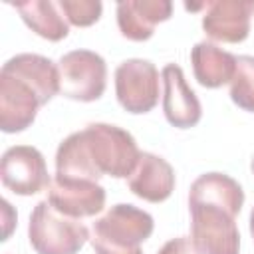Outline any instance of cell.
Returning a JSON list of instances; mask_svg holds the SVG:
<instances>
[{"label":"cell","mask_w":254,"mask_h":254,"mask_svg":"<svg viewBox=\"0 0 254 254\" xmlns=\"http://www.w3.org/2000/svg\"><path fill=\"white\" fill-rule=\"evenodd\" d=\"M139 157L141 151L129 131L109 123H89L60 143L56 151V175L93 183L103 175L129 179Z\"/></svg>","instance_id":"cell-1"},{"label":"cell","mask_w":254,"mask_h":254,"mask_svg":"<svg viewBox=\"0 0 254 254\" xmlns=\"http://www.w3.org/2000/svg\"><path fill=\"white\" fill-rule=\"evenodd\" d=\"M244 204V190L224 173H204L189 190L190 240L198 254H240L236 216Z\"/></svg>","instance_id":"cell-2"},{"label":"cell","mask_w":254,"mask_h":254,"mask_svg":"<svg viewBox=\"0 0 254 254\" xmlns=\"http://www.w3.org/2000/svg\"><path fill=\"white\" fill-rule=\"evenodd\" d=\"M153 216L135 204H113L93 222L91 246L97 254H143L141 244L153 234Z\"/></svg>","instance_id":"cell-3"},{"label":"cell","mask_w":254,"mask_h":254,"mask_svg":"<svg viewBox=\"0 0 254 254\" xmlns=\"http://www.w3.org/2000/svg\"><path fill=\"white\" fill-rule=\"evenodd\" d=\"M87 226L56 210L48 200L34 206L28 222V240L36 254H77L89 240Z\"/></svg>","instance_id":"cell-4"},{"label":"cell","mask_w":254,"mask_h":254,"mask_svg":"<svg viewBox=\"0 0 254 254\" xmlns=\"http://www.w3.org/2000/svg\"><path fill=\"white\" fill-rule=\"evenodd\" d=\"M60 93L73 101H95L107 87V64L91 50H71L58 62Z\"/></svg>","instance_id":"cell-5"},{"label":"cell","mask_w":254,"mask_h":254,"mask_svg":"<svg viewBox=\"0 0 254 254\" xmlns=\"http://www.w3.org/2000/svg\"><path fill=\"white\" fill-rule=\"evenodd\" d=\"M115 95L127 113H149L159 103V71L155 64L141 58L121 62L115 67Z\"/></svg>","instance_id":"cell-6"},{"label":"cell","mask_w":254,"mask_h":254,"mask_svg":"<svg viewBox=\"0 0 254 254\" xmlns=\"http://www.w3.org/2000/svg\"><path fill=\"white\" fill-rule=\"evenodd\" d=\"M2 185L20 196H32L52 185L48 165L40 149L32 145H14L0 159Z\"/></svg>","instance_id":"cell-7"},{"label":"cell","mask_w":254,"mask_h":254,"mask_svg":"<svg viewBox=\"0 0 254 254\" xmlns=\"http://www.w3.org/2000/svg\"><path fill=\"white\" fill-rule=\"evenodd\" d=\"M42 105L46 103L30 81L4 67L0 69V129L4 133L26 131Z\"/></svg>","instance_id":"cell-8"},{"label":"cell","mask_w":254,"mask_h":254,"mask_svg":"<svg viewBox=\"0 0 254 254\" xmlns=\"http://www.w3.org/2000/svg\"><path fill=\"white\" fill-rule=\"evenodd\" d=\"M56 210L71 218L95 216L105 206V189L93 181L64 179L54 175L46 198Z\"/></svg>","instance_id":"cell-9"},{"label":"cell","mask_w":254,"mask_h":254,"mask_svg":"<svg viewBox=\"0 0 254 254\" xmlns=\"http://www.w3.org/2000/svg\"><path fill=\"white\" fill-rule=\"evenodd\" d=\"M254 0H212L204 2L202 30L208 38L224 44L244 42L250 34Z\"/></svg>","instance_id":"cell-10"},{"label":"cell","mask_w":254,"mask_h":254,"mask_svg":"<svg viewBox=\"0 0 254 254\" xmlns=\"http://www.w3.org/2000/svg\"><path fill=\"white\" fill-rule=\"evenodd\" d=\"M163 79V113L177 129H190L202 117V105L185 79L181 65L167 64L161 71Z\"/></svg>","instance_id":"cell-11"},{"label":"cell","mask_w":254,"mask_h":254,"mask_svg":"<svg viewBox=\"0 0 254 254\" xmlns=\"http://www.w3.org/2000/svg\"><path fill=\"white\" fill-rule=\"evenodd\" d=\"M173 14L169 0H123L115 8L119 32L133 42H145L153 36L155 26L167 22Z\"/></svg>","instance_id":"cell-12"},{"label":"cell","mask_w":254,"mask_h":254,"mask_svg":"<svg viewBox=\"0 0 254 254\" xmlns=\"http://www.w3.org/2000/svg\"><path fill=\"white\" fill-rule=\"evenodd\" d=\"M127 185L135 196L147 202H163L175 190V171L163 157L143 151Z\"/></svg>","instance_id":"cell-13"},{"label":"cell","mask_w":254,"mask_h":254,"mask_svg":"<svg viewBox=\"0 0 254 254\" xmlns=\"http://www.w3.org/2000/svg\"><path fill=\"white\" fill-rule=\"evenodd\" d=\"M194 79L208 89L230 83L236 71V56L218 48L212 42H198L190 50Z\"/></svg>","instance_id":"cell-14"},{"label":"cell","mask_w":254,"mask_h":254,"mask_svg":"<svg viewBox=\"0 0 254 254\" xmlns=\"http://www.w3.org/2000/svg\"><path fill=\"white\" fill-rule=\"evenodd\" d=\"M4 69L24 77L30 81L38 93L42 95L44 103H48L54 95L60 93V69L50 58L40 54H16L4 65Z\"/></svg>","instance_id":"cell-15"},{"label":"cell","mask_w":254,"mask_h":254,"mask_svg":"<svg viewBox=\"0 0 254 254\" xmlns=\"http://www.w3.org/2000/svg\"><path fill=\"white\" fill-rule=\"evenodd\" d=\"M12 6L18 10L24 24L32 32H36L40 38L50 40V42H60V40L67 38L69 26L56 2L28 0V2H16Z\"/></svg>","instance_id":"cell-16"},{"label":"cell","mask_w":254,"mask_h":254,"mask_svg":"<svg viewBox=\"0 0 254 254\" xmlns=\"http://www.w3.org/2000/svg\"><path fill=\"white\" fill-rule=\"evenodd\" d=\"M230 99L244 111L254 113V56H238L230 81Z\"/></svg>","instance_id":"cell-17"},{"label":"cell","mask_w":254,"mask_h":254,"mask_svg":"<svg viewBox=\"0 0 254 254\" xmlns=\"http://www.w3.org/2000/svg\"><path fill=\"white\" fill-rule=\"evenodd\" d=\"M58 6L64 18L77 28L95 24L101 18V10H103V4L99 0H60Z\"/></svg>","instance_id":"cell-18"},{"label":"cell","mask_w":254,"mask_h":254,"mask_svg":"<svg viewBox=\"0 0 254 254\" xmlns=\"http://www.w3.org/2000/svg\"><path fill=\"white\" fill-rule=\"evenodd\" d=\"M157 254H198V250L194 248V244L189 236H177V238H171L169 242H165Z\"/></svg>","instance_id":"cell-19"},{"label":"cell","mask_w":254,"mask_h":254,"mask_svg":"<svg viewBox=\"0 0 254 254\" xmlns=\"http://www.w3.org/2000/svg\"><path fill=\"white\" fill-rule=\"evenodd\" d=\"M2 214H4V236H2V240H8V236L12 232V226L16 222V210L12 208V204L6 198L2 200Z\"/></svg>","instance_id":"cell-20"},{"label":"cell","mask_w":254,"mask_h":254,"mask_svg":"<svg viewBox=\"0 0 254 254\" xmlns=\"http://www.w3.org/2000/svg\"><path fill=\"white\" fill-rule=\"evenodd\" d=\"M248 226H250V234H252V238H254V206H252V210H250V220H248Z\"/></svg>","instance_id":"cell-21"},{"label":"cell","mask_w":254,"mask_h":254,"mask_svg":"<svg viewBox=\"0 0 254 254\" xmlns=\"http://www.w3.org/2000/svg\"><path fill=\"white\" fill-rule=\"evenodd\" d=\"M250 169H252V173H254V155H252V161H250Z\"/></svg>","instance_id":"cell-22"}]
</instances>
